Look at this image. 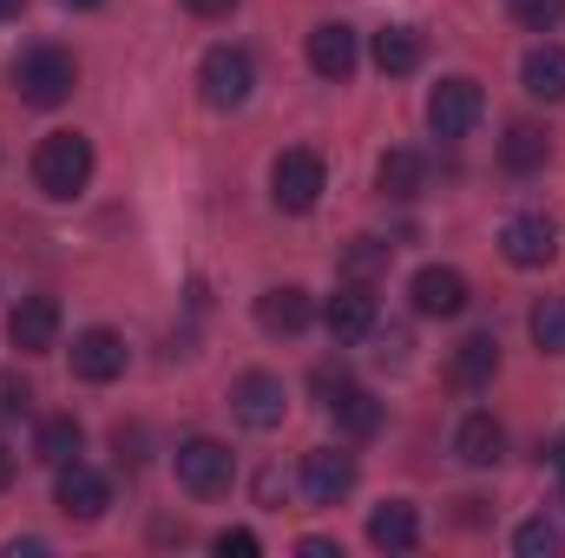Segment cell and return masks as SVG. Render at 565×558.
I'll list each match as a JSON object with an SVG mask.
<instances>
[{
    "label": "cell",
    "instance_id": "6da1fadb",
    "mask_svg": "<svg viewBox=\"0 0 565 558\" xmlns=\"http://www.w3.org/2000/svg\"><path fill=\"white\" fill-rule=\"evenodd\" d=\"M33 184H40V197H53V204L79 197V191L93 184V139H79V132H46L40 151H33Z\"/></svg>",
    "mask_w": 565,
    "mask_h": 558
},
{
    "label": "cell",
    "instance_id": "7a4b0ae2",
    "mask_svg": "<svg viewBox=\"0 0 565 558\" xmlns=\"http://www.w3.org/2000/svg\"><path fill=\"white\" fill-rule=\"evenodd\" d=\"M171 466H178V486H184L191 500H224V493L237 486V453H231L224 440H211V433L178 440Z\"/></svg>",
    "mask_w": 565,
    "mask_h": 558
},
{
    "label": "cell",
    "instance_id": "3957f363",
    "mask_svg": "<svg viewBox=\"0 0 565 558\" xmlns=\"http://www.w3.org/2000/svg\"><path fill=\"white\" fill-rule=\"evenodd\" d=\"M73 86H79V66H73V53H60V46H26L20 60H13V93L26 99V106H66L73 99Z\"/></svg>",
    "mask_w": 565,
    "mask_h": 558
},
{
    "label": "cell",
    "instance_id": "277c9868",
    "mask_svg": "<svg viewBox=\"0 0 565 558\" xmlns=\"http://www.w3.org/2000/svg\"><path fill=\"white\" fill-rule=\"evenodd\" d=\"M322 191H329V164H322V151H309V144L277 151V164H270V197H277V211L302 217V211L322 204Z\"/></svg>",
    "mask_w": 565,
    "mask_h": 558
},
{
    "label": "cell",
    "instance_id": "5b68a950",
    "mask_svg": "<svg viewBox=\"0 0 565 558\" xmlns=\"http://www.w3.org/2000/svg\"><path fill=\"white\" fill-rule=\"evenodd\" d=\"M198 86H204V106L237 112V106L250 99V86H257V66H250L244 46H211L204 66H198Z\"/></svg>",
    "mask_w": 565,
    "mask_h": 558
},
{
    "label": "cell",
    "instance_id": "8992f818",
    "mask_svg": "<svg viewBox=\"0 0 565 558\" xmlns=\"http://www.w3.org/2000/svg\"><path fill=\"white\" fill-rule=\"evenodd\" d=\"M480 112H487L480 79H440V86L427 93V132H434V139H467V132L480 126Z\"/></svg>",
    "mask_w": 565,
    "mask_h": 558
},
{
    "label": "cell",
    "instance_id": "52a82bcc",
    "mask_svg": "<svg viewBox=\"0 0 565 558\" xmlns=\"http://www.w3.org/2000/svg\"><path fill=\"white\" fill-rule=\"evenodd\" d=\"M53 473H60V480H53V500H60L66 519H79V526L106 519V506H113V480H106V473H93L86 460H66V466H53Z\"/></svg>",
    "mask_w": 565,
    "mask_h": 558
},
{
    "label": "cell",
    "instance_id": "ba28073f",
    "mask_svg": "<svg viewBox=\"0 0 565 558\" xmlns=\"http://www.w3.org/2000/svg\"><path fill=\"white\" fill-rule=\"evenodd\" d=\"M231 415L244 420L250 433H270V427H282V415H289V395H282L277 375L250 368V375H237V382H231Z\"/></svg>",
    "mask_w": 565,
    "mask_h": 558
},
{
    "label": "cell",
    "instance_id": "9c48e42d",
    "mask_svg": "<svg viewBox=\"0 0 565 558\" xmlns=\"http://www.w3.org/2000/svg\"><path fill=\"white\" fill-rule=\"evenodd\" d=\"M349 486H355V453H342V447L302 453V500L309 506H335V500H349Z\"/></svg>",
    "mask_w": 565,
    "mask_h": 558
},
{
    "label": "cell",
    "instance_id": "30bf717a",
    "mask_svg": "<svg viewBox=\"0 0 565 558\" xmlns=\"http://www.w3.org/2000/svg\"><path fill=\"white\" fill-rule=\"evenodd\" d=\"M500 250H507V264H520V270H540V264H553V250H559V230H553V217H546V211H520V217H507V230H500Z\"/></svg>",
    "mask_w": 565,
    "mask_h": 558
},
{
    "label": "cell",
    "instance_id": "8fae6325",
    "mask_svg": "<svg viewBox=\"0 0 565 558\" xmlns=\"http://www.w3.org/2000/svg\"><path fill=\"white\" fill-rule=\"evenodd\" d=\"M322 322H329V335L349 348V342H369L375 335V289L369 282H342L329 302H322Z\"/></svg>",
    "mask_w": 565,
    "mask_h": 558
},
{
    "label": "cell",
    "instance_id": "7c38bea8",
    "mask_svg": "<svg viewBox=\"0 0 565 558\" xmlns=\"http://www.w3.org/2000/svg\"><path fill=\"white\" fill-rule=\"evenodd\" d=\"M7 342H13L20 355H46V348L60 342V302H53V296H20L13 315H7Z\"/></svg>",
    "mask_w": 565,
    "mask_h": 558
},
{
    "label": "cell",
    "instance_id": "4fadbf2b",
    "mask_svg": "<svg viewBox=\"0 0 565 558\" xmlns=\"http://www.w3.org/2000/svg\"><path fill=\"white\" fill-rule=\"evenodd\" d=\"M73 375L79 382H119L126 375V335H113V329H79L73 335Z\"/></svg>",
    "mask_w": 565,
    "mask_h": 558
},
{
    "label": "cell",
    "instance_id": "5bb4252c",
    "mask_svg": "<svg viewBox=\"0 0 565 558\" xmlns=\"http://www.w3.org/2000/svg\"><path fill=\"white\" fill-rule=\"evenodd\" d=\"M355 60H362V46H355V26H342V20H322V26H309V66H316V79H349L355 73Z\"/></svg>",
    "mask_w": 565,
    "mask_h": 558
},
{
    "label": "cell",
    "instance_id": "9a60e30c",
    "mask_svg": "<svg viewBox=\"0 0 565 558\" xmlns=\"http://www.w3.org/2000/svg\"><path fill=\"white\" fill-rule=\"evenodd\" d=\"M408 296H415V315L447 322V315H460V309H467V277H460V270H440V264H427V270H415Z\"/></svg>",
    "mask_w": 565,
    "mask_h": 558
},
{
    "label": "cell",
    "instance_id": "2e32d148",
    "mask_svg": "<svg viewBox=\"0 0 565 558\" xmlns=\"http://www.w3.org/2000/svg\"><path fill=\"white\" fill-rule=\"evenodd\" d=\"M257 322H264V335H302V329L316 322V296L296 289V282L264 289V296H257Z\"/></svg>",
    "mask_w": 565,
    "mask_h": 558
},
{
    "label": "cell",
    "instance_id": "e0dca14e",
    "mask_svg": "<svg viewBox=\"0 0 565 558\" xmlns=\"http://www.w3.org/2000/svg\"><path fill=\"white\" fill-rule=\"evenodd\" d=\"M369 546H375V552H415V546H422V513H415L408 500H382V506L369 513Z\"/></svg>",
    "mask_w": 565,
    "mask_h": 558
},
{
    "label": "cell",
    "instance_id": "ac0fdd59",
    "mask_svg": "<svg viewBox=\"0 0 565 558\" xmlns=\"http://www.w3.org/2000/svg\"><path fill=\"white\" fill-rule=\"evenodd\" d=\"M493 375H500V342H493V335H467V342L454 348V362H447V382L467 388V395H480Z\"/></svg>",
    "mask_w": 565,
    "mask_h": 558
},
{
    "label": "cell",
    "instance_id": "d6986e66",
    "mask_svg": "<svg viewBox=\"0 0 565 558\" xmlns=\"http://www.w3.org/2000/svg\"><path fill=\"white\" fill-rule=\"evenodd\" d=\"M427 184V164L422 151H408V144H395V151H382V164H375V191L382 197H395V204H408V197H422Z\"/></svg>",
    "mask_w": 565,
    "mask_h": 558
},
{
    "label": "cell",
    "instance_id": "ffe728a7",
    "mask_svg": "<svg viewBox=\"0 0 565 558\" xmlns=\"http://www.w3.org/2000/svg\"><path fill=\"white\" fill-rule=\"evenodd\" d=\"M454 453L467 460V466H500V453H507V427L493 415H467L454 427Z\"/></svg>",
    "mask_w": 565,
    "mask_h": 558
},
{
    "label": "cell",
    "instance_id": "44dd1931",
    "mask_svg": "<svg viewBox=\"0 0 565 558\" xmlns=\"http://www.w3.org/2000/svg\"><path fill=\"white\" fill-rule=\"evenodd\" d=\"M546 158H553V139H546V126H533V119L507 126V139H500V164H507L513 178H533Z\"/></svg>",
    "mask_w": 565,
    "mask_h": 558
},
{
    "label": "cell",
    "instance_id": "7402d4cb",
    "mask_svg": "<svg viewBox=\"0 0 565 558\" xmlns=\"http://www.w3.org/2000/svg\"><path fill=\"white\" fill-rule=\"evenodd\" d=\"M322 408H329V415H335V427H342V433H349V440H369V433H375V427H382V401H375V395H369V388H355V382H349V388H342V395H329V401H322Z\"/></svg>",
    "mask_w": 565,
    "mask_h": 558
},
{
    "label": "cell",
    "instance_id": "603a6c76",
    "mask_svg": "<svg viewBox=\"0 0 565 558\" xmlns=\"http://www.w3.org/2000/svg\"><path fill=\"white\" fill-rule=\"evenodd\" d=\"M422 33H415V26H382V33H375V66H382V73H388V79H408V73H415V66H422Z\"/></svg>",
    "mask_w": 565,
    "mask_h": 558
},
{
    "label": "cell",
    "instance_id": "cb8c5ba5",
    "mask_svg": "<svg viewBox=\"0 0 565 558\" xmlns=\"http://www.w3.org/2000/svg\"><path fill=\"white\" fill-rule=\"evenodd\" d=\"M520 79H526V93H533V99L559 106V99H565V46H533V53H526V66H520Z\"/></svg>",
    "mask_w": 565,
    "mask_h": 558
},
{
    "label": "cell",
    "instance_id": "d4e9b609",
    "mask_svg": "<svg viewBox=\"0 0 565 558\" xmlns=\"http://www.w3.org/2000/svg\"><path fill=\"white\" fill-rule=\"evenodd\" d=\"M79 447H86V427H79L73 415H46V420H40V433H33V453H40L46 466L79 460Z\"/></svg>",
    "mask_w": 565,
    "mask_h": 558
},
{
    "label": "cell",
    "instance_id": "484cf974",
    "mask_svg": "<svg viewBox=\"0 0 565 558\" xmlns=\"http://www.w3.org/2000/svg\"><path fill=\"white\" fill-rule=\"evenodd\" d=\"M526 329H533L540 355H565V296H540L533 315H526Z\"/></svg>",
    "mask_w": 565,
    "mask_h": 558
},
{
    "label": "cell",
    "instance_id": "4316f807",
    "mask_svg": "<svg viewBox=\"0 0 565 558\" xmlns=\"http://www.w3.org/2000/svg\"><path fill=\"white\" fill-rule=\"evenodd\" d=\"M559 546H565V533L553 526V519H526V526L513 533V552L520 558H553Z\"/></svg>",
    "mask_w": 565,
    "mask_h": 558
},
{
    "label": "cell",
    "instance_id": "83f0119b",
    "mask_svg": "<svg viewBox=\"0 0 565 558\" xmlns=\"http://www.w3.org/2000/svg\"><path fill=\"white\" fill-rule=\"evenodd\" d=\"M507 7H513V20L533 26V33H553L565 20V0H507Z\"/></svg>",
    "mask_w": 565,
    "mask_h": 558
},
{
    "label": "cell",
    "instance_id": "f1b7e54d",
    "mask_svg": "<svg viewBox=\"0 0 565 558\" xmlns=\"http://www.w3.org/2000/svg\"><path fill=\"white\" fill-rule=\"evenodd\" d=\"M26 408H33V388L13 375V368H0V427H13V420H26Z\"/></svg>",
    "mask_w": 565,
    "mask_h": 558
},
{
    "label": "cell",
    "instance_id": "f546056e",
    "mask_svg": "<svg viewBox=\"0 0 565 558\" xmlns=\"http://www.w3.org/2000/svg\"><path fill=\"white\" fill-rule=\"evenodd\" d=\"M388 250H395V244H382V237H355V250H349V277L369 282L382 264H388Z\"/></svg>",
    "mask_w": 565,
    "mask_h": 558
},
{
    "label": "cell",
    "instance_id": "4dcf8cb0",
    "mask_svg": "<svg viewBox=\"0 0 565 558\" xmlns=\"http://www.w3.org/2000/svg\"><path fill=\"white\" fill-rule=\"evenodd\" d=\"M217 552H224V558H257L264 546H257V533H244V526H224V533H217Z\"/></svg>",
    "mask_w": 565,
    "mask_h": 558
},
{
    "label": "cell",
    "instance_id": "1f68e13d",
    "mask_svg": "<svg viewBox=\"0 0 565 558\" xmlns=\"http://www.w3.org/2000/svg\"><path fill=\"white\" fill-rule=\"evenodd\" d=\"M309 388H316V401H329V395H342V388H349V368H342V362H322V368L309 375Z\"/></svg>",
    "mask_w": 565,
    "mask_h": 558
},
{
    "label": "cell",
    "instance_id": "d6a6232c",
    "mask_svg": "<svg viewBox=\"0 0 565 558\" xmlns=\"http://www.w3.org/2000/svg\"><path fill=\"white\" fill-rule=\"evenodd\" d=\"M184 7H191V13H198V20H224V13H231V7H237V0H184Z\"/></svg>",
    "mask_w": 565,
    "mask_h": 558
},
{
    "label": "cell",
    "instance_id": "836d02e7",
    "mask_svg": "<svg viewBox=\"0 0 565 558\" xmlns=\"http://www.w3.org/2000/svg\"><path fill=\"white\" fill-rule=\"evenodd\" d=\"M302 558H342L329 539H302Z\"/></svg>",
    "mask_w": 565,
    "mask_h": 558
},
{
    "label": "cell",
    "instance_id": "e575fe53",
    "mask_svg": "<svg viewBox=\"0 0 565 558\" xmlns=\"http://www.w3.org/2000/svg\"><path fill=\"white\" fill-rule=\"evenodd\" d=\"M7 480H13V453L0 447V486H7Z\"/></svg>",
    "mask_w": 565,
    "mask_h": 558
},
{
    "label": "cell",
    "instance_id": "d590c367",
    "mask_svg": "<svg viewBox=\"0 0 565 558\" xmlns=\"http://www.w3.org/2000/svg\"><path fill=\"white\" fill-rule=\"evenodd\" d=\"M20 7H26V0H0V20H13V13H20Z\"/></svg>",
    "mask_w": 565,
    "mask_h": 558
},
{
    "label": "cell",
    "instance_id": "8d00e7d4",
    "mask_svg": "<svg viewBox=\"0 0 565 558\" xmlns=\"http://www.w3.org/2000/svg\"><path fill=\"white\" fill-rule=\"evenodd\" d=\"M60 7H99V0H60Z\"/></svg>",
    "mask_w": 565,
    "mask_h": 558
},
{
    "label": "cell",
    "instance_id": "74e56055",
    "mask_svg": "<svg viewBox=\"0 0 565 558\" xmlns=\"http://www.w3.org/2000/svg\"><path fill=\"white\" fill-rule=\"evenodd\" d=\"M553 460H559V466H565V440H559V447H553Z\"/></svg>",
    "mask_w": 565,
    "mask_h": 558
},
{
    "label": "cell",
    "instance_id": "f35d334b",
    "mask_svg": "<svg viewBox=\"0 0 565 558\" xmlns=\"http://www.w3.org/2000/svg\"><path fill=\"white\" fill-rule=\"evenodd\" d=\"M559 493H565V466H559Z\"/></svg>",
    "mask_w": 565,
    "mask_h": 558
}]
</instances>
